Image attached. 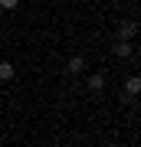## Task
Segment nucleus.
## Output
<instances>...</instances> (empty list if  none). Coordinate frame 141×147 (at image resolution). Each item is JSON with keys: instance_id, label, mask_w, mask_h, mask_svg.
Masks as SVG:
<instances>
[{"instance_id": "f257e3e1", "label": "nucleus", "mask_w": 141, "mask_h": 147, "mask_svg": "<svg viewBox=\"0 0 141 147\" xmlns=\"http://www.w3.org/2000/svg\"><path fill=\"white\" fill-rule=\"evenodd\" d=\"M135 33H138V23H131V20H125V23H118V39H125V42H131V39H135Z\"/></svg>"}, {"instance_id": "f03ea898", "label": "nucleus", "mask_w": 141, "mask_h": 147, "mask_svg": "<svg viewBox=\"0 0 141 147\" xmlns=\"http://www.w3.org/2000/svg\"><path fill=\"white\" fill-rule=\"evenodd\" d=\"M112 53H115L118 59H128V56H135V46H131V42H125V39H118Z\"/></svg>"}, {"instance_id": "7ed1b4c3", "label": "nucleus", "mask_w": 141, "mask_h": 147, "mask_svg": "<svg viewBox=\"0 0 141 147\" xmlns=\"http://www.w3.org/2000/svg\"><path fill=\"white\" fill-rule=\"evenodd\" d=\"M10 79H16V65L3 59V62H0V82H10Z\"/></svg>"}, {"instance_id": "20e7f679", "label": "nucleus", "mask_w": 141, "mask_h": 147, "mask_svg": "<svg viewBox=\"0 0 141 147\" xmlns=\"http://www.w3.org/2000/svg\"><path fill=\"white\" fill-rule=\"evenodd\" d=\"M66 69H69V72H72V75H79V72H82V69H85V59H82V56H72V59H69V62H66Z\"/></svg>"}, {"instance_id": "39448f33", "label": "nucleus", "mask_w": 141, "mask_h": 147, "mask_svg": "<svg viewBox=\"0 0 141 147\" xmlns=\"http://www.w3.org/2000/svg\"><path fill=\"white\" fill-rule=\"evenodd\" d=\"M105 88V75H89V92H102Z\"/></svg>"}, {"instance_id": "423d86ee", "label": "nucleus", "mask_w": 141, "mask_h": 147, "mask_svg": "<svg viewBox=\"0 0 141 147\" xmlns=\"http://www.w3.org/2000/svg\"><path fill=\"white\" fill-rule=\"evenodd\" d=\"M125 88H128V95H138V92H141V79H138V75H131V79L125 82Z\"/></svg>"}, {"instance_id": "0eeeda50", "label": "nucleus", "mask_w": 141, "mask_h": 147, "mask_svg": "<svg viewBox=\"0 0 141 147\" xmlns=\"http://www.w3.org/2000/svg\"><path fill=\"white\" fill-rule=\"evenodd\" d=\"M20 7V0H0V10H16Z\"/></svg>"}, {"instance_id": "6e6552de", "label": "nucleus", "mask_w": 141, "mask_h": 147, "mask_svg": "<svg viewBox=\"0 0 141 147\" xmlns=\"http://www.w3.org/2000/svg\"><path fill=\"white\" fill-rule=\"evenodd\" d=\"M0 16H3V10H0Z\"/></svg>"}]
</instances>
